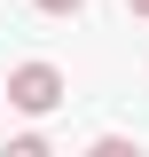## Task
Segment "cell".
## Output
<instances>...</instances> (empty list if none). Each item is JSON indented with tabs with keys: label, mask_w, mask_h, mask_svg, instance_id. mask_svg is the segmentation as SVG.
I'll use <instances>...</instances> for the list:
<instances>
[{
	"label": "cell",
	"mask_w": 149,
	"mask_h": 157,
	"mask_svg": "<svg viewBox=\"0 0 149 157\" xmlns=\"http://www.w3.org/2000/svg\"><path fill=\"white\" fill-rule=\"evenodd\" d=\"M32 8H47V16H71V8H86V0H32Z\"/></svg>",
	"instance_id": "cell-2"
},
{
	"label": "cell",
	"mask_w": 149,
	"mask_h": 157,
	"mask_svg": "<svg viewBox=\"0 0 149 157\" xmlns=\"http://www.w3.org/2000/svg\"><path fill=\"white\" fill-rule=\"evenodd\" d=\"M8 102L32 110V118H47V110L63 102V71H55V63H24V71H8Z\"/></svg>",
	"instance_id": "cell-1"
},
{
	"label": "cell",
	"mask_w": 149,
	"mask_h": 157,
	"mask_svg": "<svg viewBox=\"0 0 149 157\" xmlns=\"http://www.w3.org/2000/svg\"><path fill=\"white\" fill-rule=\"evenodd\" d=\"M126 8H133V16H149V0H126Z\"/></svg>",
	"instance_id": "cell-3"
}]
</instances>
